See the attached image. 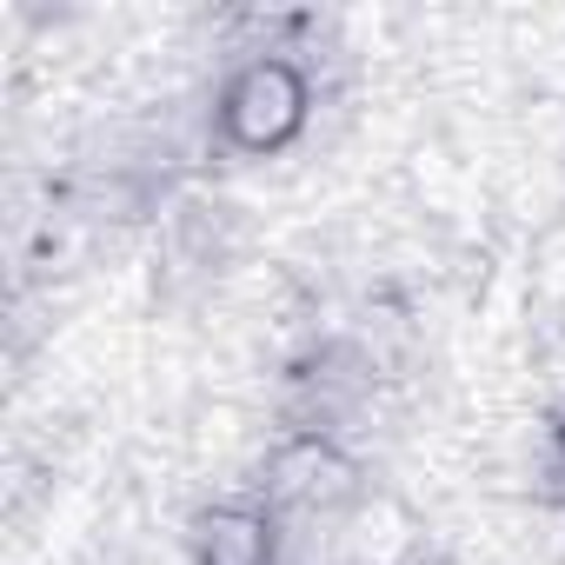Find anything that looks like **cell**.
Instances as JSON below:
<instances>
[{
	"label": "cell",
	"instance_id": "7a4b0ae2",
	"mask_svg": "<svg viewBox=\"0 0 565 565\" xmlns=\"http://www.w3.org/2000/svg\"><path fill=\"white\" fill-rule=\"evenodd\" d=\"M273 558V532L259 512H213L200 532V565H266Z\"/></svg>",
	"mask_w": 565,
	"mask_h": 565
},
{
	"label": "cell",
	"instance_id": "6da1fadb",
	"mask_svg": "<svg viewBox=\"0 0 565 565\" xmlns=\"http://www.w3.org/2000/svg\"><path fill=\"white\" fill-rule=\"evenodd\" d=\"M300 114H307V87H300V74H294L287 61H253V67L226 87V100H220V120H226V134H233L246 153L279 147V140L300 127Z\"/></svg>",
	"mask_w": 565,
	"mask_h": 565
}]
</instances>
